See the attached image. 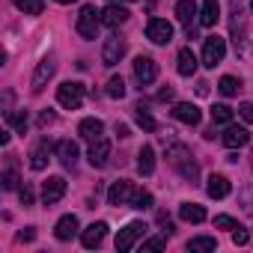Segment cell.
Masks as SVG:
<instances>
[{
	"label": "cell",
	"mask_w": 253,
	"mask_h": 253,
	"mask_svg": "<svg viewBox=\"0 0 253 253\" xmlns=\"http://www.w3.org/2000/svg\"><path fill=\"white\" fill-rule=\"evenodd\" d=\"M179 173H182V176H185V179H188L191 185H194V182L200 179V167H197V161H194V158H188V161H185V164L179 167Z\"/></svg>",
	"instance_id": "33"
},
{
	"label": "cell",
	"mask_w": 253,
	"mask_h": 253,
	"mask_svg": "<svg viewBox=\"0 0 253 253\" xmlns=\"http://www.w3.org/2000/svg\"><path fill=\"white\" fill-rule=\"evenodd\" d=\"M128 9H125V6H119V3H110L104 12H101V24L104 27H110V30H116V27H122L125 21H128Z\"/></svg>",
	"instance_id": "16"
},
{
	"label": "cell",
	"mask_w": 253,
	"mask_h": 253,
	"mask_svg": "<svg viewBox=\"0 0 253 253\" xmlns=\"http://www.w3.org/2000/svg\"><path fill=\"white\" fill-rule=\"evenodd\" d=\"M220 21V3L217 0H203V6H200V24L203 27H214Z\"/></svg>",
	"instance_id": "22"
},
{
	"label": "cell",
	"mask_w": 253,
	"mask_h": 253,
	"mask_svg": "<svg viewBox=\"0 0 253 253\" xmlns=\"http://www.w3.org/2000/svg\"><path fill=\"white\" fill-rule=\"evenodd\" d=\"M98 27H101V12L86 3V6L81 9V15H78L75 30H78L81 39H98Z\"/></svg>",
	"instance_id": "1"
},
{
	"label": "cell",
	"mask_w": 253,
	"mask_h": 253,
	"mask_svg": "<svg viewBox=\"0 0 253 253\" xmlns=\"http://www.w3.org/2000/svg\"><path fill=\"white\" fill-rule=\"evenodd\" d=\"M176 63H179L176 69H179V75H182V78H191V75L197 72V57H194V51H191V48H182V51H179V57H176Z\"/></svg>",
	"instance_id": "23"
},
{
	"label": "cell",
	"mask_w": 253,
	"mask_h": 253,
	"mask_svg": "<svg viewBox=\"0 0 253 253\" xmlns=\"http://www.w3.org/2000/svg\"><path fill=\"white\" fill-rule=\"evenodd\" d=\"M125 51H128V42H125L119 33H113V36H107L104 45H101V63H104V66H116V63L125 57Z\"/></svg>",
	"instance_id": "6"
},
{
	"label": "cell",
	"mask_w": 253,
	"mask_h": 253,
	"mask_svg": "<svg viewBox=\"0 0 253 253\" xmlns=\"http://www.w3.org/2000/svg\"><path fill=\"white\" fill-rule=\"evenodd\" d=\"M134 197H137V188H134V182H128V179L113 182L110 191H107V203H110V206H131Z\"/></svg>",
	"instance_id": "5"
},
{
	"label": "cell",
	"mask_w": 253,
	"mask_h": 253,
	"mask_svg": "<svg viewBox=\"0 0 253 253\" xmlns=\"http://www.w3.org/2000/svg\"><path fill=\"white\" fill-rule=\"evenodd\" d=\"M54 235H57V241H72L78 235V217L75 214H63L57 220V226H54Z\"/></svg>",
	"instance_id": "19"
},
{
	"label": "cell",
	"mask_w": 253,
	"mask_h": 253,
	"mask_svg": "<svg viewBox=\"0 0 253 253\" xmlns=\"http://www.w3.org/2000/svg\"><path fill=\"white\" fill-rule=\"evenodd\" d=\"M54 72H57L54 57L39 60V66H36V72H33V81H30V89H33V92H42V89H45V84L54 78Z\"/></svg>",
	"instance_id": "10"
},
{
	"label": "cell",
	"mask_w": 253,
	"mask_h": 253,
	"mask_svg": "<svg viewBox=\"0 0 253 253\" xmlns=\"http://www.w3.org/2000/svg\"><path fill=\"white\" fill-rule=\"evenodd\" d=\"M146 39L155 42V45L173 42V24L164 21V18H149V24H146Z\"/></svg>",
	"instance_id": "7"
},
{
	"label": "cell",
	"mask_w": 253,
	"mask_h": 253,
	"mask_svg": "<svg viewBox=\"0 0 253 253\" xmlns=\"http://www.w3.org/2000/svg\"><path fill=\"white\" fill-rule=\"evenodd\" d=\"M3 188H6V191H15V188H18V173H15V167H9V170L3 173Z\"/></svg>",
	"instance_id": "37"
},
{
	"label": "cell",
	"mask_w": 253,
	"mask_h": 253,
	"mask_svg": "<svg viewBox=\"0 0 253 253\" xmlns=\"http://www.w3.org/2000/svg\"><path fill=\"white\" fill-rule=\"evenodd\" d=\"M57 3H75V0H57Z\"/></svg>",
	"instance_id": "49"
},
{
	"label": "cell",
	"mask_w": 253,
	"mask_h": 253,
	"mask_svg": "<svg viewBox=\"0 0 253 253\" xmlns=\"http://www.w3.org/2000/svg\"><path fill=\"white\" fill-rule=\"evenodd\" d=\"M12 3L24 15H42V9H45V0H12Z\"/></svg>",
	"instance_id": "31"
},
{
	"label": "cell",
	"mask_w": 253,
	"mask_h": 253,
	"mask_svg": "<svg viewBox=\"0 0 253 253\" xmlns=\"http://www.w3.org/2000/svg\"><path fill=\"white\" fill-rule=\"evenodd\" d=\"M217 89H220L223 95H238L241 81H238V78H232V75H223V78H220V84H217Z\"/></svg>",
	"instance_id": "32"
},
{
	"label": "cell",
	"mask_w": 253,
	"mask_h": 253,
	"mask_svg": "<svg viewBox=\"0 0 253 253\" xmlns=\"http://www.w3.org/2000/svg\"><path fill=\"white\" fill-rule=\"evenodd\" d=\"M57 101H60L66 110H78L81 101H84V84H78V81L60 84V86H57Z\"/></svg>",
	"instance_id": "4"
},
{
	"label": "cell",
	"mask_w": 253,
	"mask_h": 253,
	"mask_svg": "<svg viewBox=\"0 0 253 253\" xmlns=\"http://www.w3.org/2000/svg\"><path fill=\"white\" fill-rule=\"evenodd\" d=\"M54 119H57V113H54V110H42V113H39V128H45V125H51Z\"/></svg>",
	"instance_id": "42"
},
{
	"label": "cell",
	"mask_w": 253,
	"mask_h": 253,
	"mask_svg": "<svg viewBox=\"0 0 253 253\" xmlns=\"http://www.w3.org/2000/svg\"><path fill=\"white\" fill-rule=\"evenodd\" d=\"M188 158H191V152H188V146H182V143H176V146L167 149V161H170V167H176V170H179Z\"/></svg>",
	"instance_id": "27"
},
{
	"label": "cell",
	"mask_w": 253,
	"mask_h": 253,
	"mask_svg": "<svg viewBox=\"0 0 253 253\" xmlns=\"http://www.w3.org/2000/svg\"><path fill=\"white\" fill-rule=\"evenodd\" d=\"M18 197H21V206H33V188H30V185H24V188L18 191Z\"/></svg>",
	"instance_id": "41"
},
{
	"label": "cell",
	"mask_w": 253,
	"mask_h": 253,
	"mask_svg": "<svg viewBox=\"0 0 253 253\" xmlns=\"http://www.w3.org/2000/svg\"><path fill=\"white\" fill-rule=\"evenodd\" d=\"M78 155H81V149H78V143L75 140H60L57 143V158H60V164L63 167H75L78 164Z\"/></svg>",
	"instance_id": "18"
},
{
	"label": "cell",
	"mask_w": 253,
	"mask_h": 253,
	"mask_svg": "<svg viewBox=\"0 0 253 253\" xmlns=\"http://www.w3.org/2000/svg\"><path fill=\"white\" fill-rule=\"evenodd\" d=\"M250 9H253V0H250Z\"/></svg>",
	"instance_id": "50"
},
{
	"label": "cell",
	"mask_w": 253,
	"mask_h": 253,
	"mask_svg": "<svg viewBox=\"0 0 253 253\" xmlns=\"http://www.w3.org/2000/svg\"><path fill=\"white\" fill-rule=\"evenodd\" d=\"M238 113H241L244 122H253V101H241L238 104Z\"/></svg>",
	"instance_id": "40"
},
{
	"label": "cell",
	"mask_w": 253,
	"mask_h": 253,
	"mask_svg": "<svg viewBox=\"0 0 253 253\" xmlns=\"http://www.w3.org/2000/svg\"><path fill=\"white\" fill-rule=\"evenodd\" d=\"M247 241H250V232H247L244 226H238V229H232V244H235V247H244Z\"/></svg>",
	"instance_id": "38"
},
{
	"label": "cell",
	"mask_w": 253,
	"mask_h": 253,
	"mask_svg": "<svg viewBox=\"0 0 253 253\" xmlns=\"http://www.w3.org/2000/svg\"><path fill=\"white\" fill-rule=\"evenodd\" d=\"M107 95L110 98H122L125 95V81L122 78H110L107 81Z\"/></svg>",
	"instance_id": "34"
},
{
	"label": "cell",
	"mask_w": 253,
	"mask_h": 253,
	"mask_svg": "<svg viewBox=\"0 0 253 253\" xmlns=\"http://www.w3.org/2000/svg\"><path fill=\"white\" fill-rule=\"evenodd\" d=\"M179 217H182L185 223H203V220H206V209L197 206V203H182V206H179Z\"/></svg>",
	"instance_id": "24"
},
{
	"label": "cell",
	"mask_w": 253,
	"mask_h": 253,
	"mask_svg": "<svg viewBox=\"0 0 253 253\" xmlns=\"http://www.w3.org/2000/svg\"><path fill=\"white\" fill-rule=\"evenodd\" d=\"M89 164L92 167H104L107 164V158H110V140L107 137H98V140H92V146H89Z\"/></svg>",
	"instance_id": "17"
},
{
	"label": "cell",
	"mask_w": 253,
	"mask_h": 253,
	"mask_svg": "<svg viewBox=\"0 0 253 253\" xmlns=\"http://www.w3.org/2000/svg\"><path fill=\"white\" fill-rule=\"evenodd\" d=\"M214 247H217V241L209 238V235H200V238H191V241H188V250H191V253H209V250H214Z\"/></svg>",
	"instance_id": "28"
},
{
	"label": "cell",
	"mask_w": 253,
	"mask_h": 253,
	"mask_svg": "<svg viewBox=\"0 0 253 253\" xmlns=\"http://www.w3.org/2000/svg\"><path fill=\"white\" fill-rule=\"evenodd\" d=\"M134 78H137L140 86L155 84V78H158V63H155L152 57H137V60H134Z\"/></svg>",
	"instance_id": "9"
},
{
	"label": "cell",
	"mask_w": 253,
	"mask_h": 253,
	"mask_svg": "<svg viewBox=\"0 0 253 253\" xmlns=\"http://www.w3.org/2000/svg\"><path fill=\"white\" fill-rule=\"evenodd\" d=\"M206 194H209L211 200H223V197L229 194V179L220 176V173H211V176H209V185H206Z\"/></svg>",
	"instance_id": "21"
},
{
	"label": "cell",
	"mask_w": 253,
	"mask_h": 253,
	"mask_svg": "<svg viewBox=\"0 0 253 253\" xmlns=\"http://www.w3.org/2000/svg\"><path fill=\"white\" fill-rule=\"evenodd\" d=\"M220 140H223V146L226 149H241V146H247L250 143V131L244 128V125H226V131L220 134Z\"/></svg>",
	"instance_id": "12"
},
{
	"label": "cell",
	"mask_w": 253,
	"mask_h": 253,
	"mask_svg": "<svg viewBox=\"0 0 253 253\" xmlns=\"http://www.w3.org/2000/svg\"><path fill=\"white\" fill-rule=\"evenodd\" d=\"M146 229H149V226H146L143 220H131V223H125V226L116 232V250H119V253L131 250V247L146 235Z\"/></svg>",
	"instance_id": "2"
},
{
	"label": "cell",
	"mask_w": 253,
	"mask_h": 253,
	"mask_svg": "<svg viewBox=\"0 0 253 253\" xmlns=\"http://www.w3.org/2000/svg\"><path fill=\"white\" fill-rule=\"evenodd\" d=\"M197 92H200V95H206V92H209V84H206V81H200V84H197Z\"/></svg>",
	"instance_id": "48"
},
{
	"label": "cell",
	"mask_w": 253,
	"mask_h": 253,
	"mask_svg": "<svg viewBox=\"0 0 253 253\" xmlns=\"http://www.w3.org/2000/svg\"><path fill=\"white\" fill-rule=\"evenodd\" d=\"M223 54H226V39L223 36H206V42H203V66L206 69L220 66Z\"/></svg>",
	"instance_id": "3"
},
{
	"label": "cell",
	"mask_w": 253,
	"mask_h": 253,
	"mask_svg": "<svg viewBox=\"0 0 253 253\" xmlns=\"http://www.w3.org/2000/svg\"><path fill=\"white\" fill-rule=\"evenodd\" d=\"M170 113H173V119H179V122H185V125H200V119H203L200 107L191 104V101H179Z\"/></svg>",
	"instance_id": "14"
},
{
	"label": "cell",
	"mask_w": 253,
	"mask_h": 253,
	"mask_svg": "<svg viewBox=\"0 0 253 253\" xmlns=\"http://www.w3.org/2000/svg\"><path fill=\"white\" fill-rule=\"evenodd\" d=\"M6 122L12 125L18 134L27 131V113H24V110H6Z\"/></svg>",
	"instance_id": "30"
},
{
	"label": "cell",
	"mask_w": 253,
	"mask_h": 253,
	"mask_svg": "<svg viewBox=\"0 0 253 253\" xmlns=\"http://www.w3.org/2000/svg\"><path fill=\"white\" fill-rule=\"evenodd\" d=\"M137 170H140V176H152L155 173V149L152 146H143L137 152Z\"/></svg>",
	"instance_id": "26"
},
{
	"label": "cell",
	"mask_w": 253,
	"mask_h": 253,
	"mask_svg": "<svg viewBox=\"0 0 253 253\" xmlns=\"http://www.w3.org/2000/svg\"><path fill=\"white\" fill-rule=\"evenodd\" d=\"M33 238H36V229L33 226H27L24 232H18V241H33Z\"/></svg>",
	"instance_id": "44"
},
{
	"label": "cell",
	"mask_w": 253,
	"mask_h": 253,
	"mask_svg": "<svg viewBox=\"0 0 253 253\" xmlns=\"http://www.w3.org/2000/svg\"><path fill=\"white\" fill-rule=\"evenodd\" d=\"M131 209H140V211H146V209H152V194H146V191H137V197H134V203H131Z\"/></svg>",
	"instance_id": "35"
},
{
	"label": "cell",
	"mask_w": 253,
	"mask_h": 253,
	"mask_svg": "<svg viewBox=\"0 0 253 253\" xmlns=\"http://www.w3.org/2000/svg\"><path fill=\"white\" fill-rule=\"evenodd\" d=\"M116 134L125 140V137H131V131H128V125H116Z\"/></svg>",
	"instance_id": "46"
},
{
	"label": "cell",
	"mask_w": 253,
	"mask_h": 253,
	"mask_svg": "<svg viewBox=\"0 0 253 253\" xmlns=\"http://www.w3.org/2000/svg\"><path fill=\"white\" fill-rule=\"evenodd\" d=\"M211 122L214 125H229L232 122V107L229 104H214L211 107Z\"/></svg>",
	"instance_id": "29"
},
{
	"label": "cell",
	"mask_w": 253,
	"mask_h": 253,
	"mask_svg": "<svg viewBox=\"0 0 253 253\" xmlns=\"http://www.w3.org/2000/svg\"><path fill=\"white\" fill-rule=\"evenodd\" d=\"M241 209H244V211H253V185L244 191V206H241Z\"/></svg>",
	"instance_id": "43"
},
{
	"label": "cell",
	"mask_w": 253,
	"mask_h": 253,
	"mask_svg": "<svg viewBox=\"0 0 253 253\" xmlns=\"http://www.w3.org/2000/svg\"><path fill=\"white\" fill-rule=\"evenodd\" d=\"M214 226H217V229H229V232H232V229H238L241 223H238L235 217H229V214H217V217H214Z\"/></svg>",
	"instance_id": "36"
},
{
	"label": "cell",
	"mask_w": 253,
	"mask_h": 253,
	"mask_svg": "<svg viewBox=\"0 0 253 253\" xmlns=\"http://www.w3.org/2000/svg\"><path fill=\"white\" fill-rule=\"evenodd\" d=\"M104 235H107V223H104V220H95V223H89V226L81 232V244H84L86 250H92V247H98V244L104 241Z\"/></svg>",
	"instance_id": "13"
},
{
	"label": "cell",
	"mask_w": 253,
	"mask_h": 253,
	"mask_svg": "<svg viewBox=\"0 0 253 253\" xmlns=\"http://www.w3.org/2000/svg\"><path fill=\"white\" fill-rule=\"evenodd\" d=\"M134 119H137V125L143 131H158V122H155V116L149 113V107L140 101V104H134Z\"/></svg>",
	"instance_id": "25"
},
{
	"label": "cell",
	"mask_w": 253,
	"mask_h": 253,
	"mask_svg": "<svg viewBox=\"0 0 253 253\" xmlns=\"http://www.w3.org/2000/svg\"><path fill=\"white\" fill-rule=\"evenodd\" d=\"M63 194H66V179H63V176H48V179L42 182V203H45V206L60 203Z\"/></svg>",
	"instance_id": "11"
},
{
	"label": "cell",
	"mask_w": 253,
	"mask_h": 253,
	"mask_svg": "<svg viewBox=\"0 0 253 253\" xmlns=\"http://www.w3.org/2000/svg\"><path fill=\"white\" fill-rule=\"evenodd\" d=\"M197 15H200V12H197V3H194V0H179V3H176V18H179V24L185 27L188 39H194V21H200Z\"/></svg>",
	"instance_id": "8"
},
{
	"label": "cell",
	"mask_w": 253,
	"mask_h": 253,
	"mask_svg": "<svg viewBox=\"0 0 253 253\" xmlns=\"http://www.w3.org/2000/svg\"><path fill=\"white\" fill-rule=\"evenodd\" d=\"M167 98H173V86H164V89L158 92V101H167Z\"/></svg>",
	"instance_id": "45"
},
{
	"label": "cell",
	"mask_w": 253,
	"mask_h": 253,
	"mask_svg": "<svg viewBox=\"0 0 253 253\" xmlns=\"http://www.w3.org/2000/svg\"><path fill=\"white\" fill-rule=\"evenodd\" d=\"M161 247H167V232H164V235H158V238L143 241V250H161Z\"/></svg>",
	"instance_id": "39"
},
{
	"label": "cell",
	"mask_w": 253,
	"mask_h": 253,
	"mask_svg": "<svg viewBox=\"0 0 253 253\" xmlns=\"http://www.w3.org/2000/svg\"><path fill=\"white\" fill-rule=\"evenodd\" d=\"M110 3H116V0H110Z\"/></svg>",
	"instance_id": "51"
},
{
	"label": "cell",
	"mask_w": 253,
	"mask_h": 253,
	"mask_svg": "<svg viewBox=\"0 0 253 253\" xmlns=\"http://www.w3.org/2000/svg\"><path fill=\"white\" fill-rule=\"evenodd\" d=\"M9 137H12V134H9V128H3V131H0V143H3V146L9 143Z\"/></svg>",
	"instance_id": "47"
},
{
	"label": "cell",
	"mask_w": 253,
	"mask_h": 253,
	"mask_svg": "<svg viewBox=\"0 0 253 253\" xmlns=\"http://www.w3.org/2000/svg\"><path fill=\"white\" fill-rule=\"evenodd\" d=\"M48 155H51V140H48V137H42V140L30 149V170H36V173H39V170H45V167H48V161H51Z\"/></svg>",
	"instance_id": "15"
},
{
	"label": "cell",
	"mask_w": 253,
	"mask_h": 253,
	"mask_svg": "<svg viewBox=\"0 0 253 253\" xmlns=\"http://www.w3.org/2000/svg\"><path fill=\"white\" fill-rule=\"evenodd\" d=\"M78 134L84 137V140H98L101 134H104V122L101 119H95V116H89V119H81V125H78Z\"/></svg>",
	"instance_id": "20"
}]
</instances>
